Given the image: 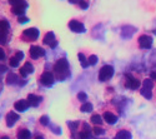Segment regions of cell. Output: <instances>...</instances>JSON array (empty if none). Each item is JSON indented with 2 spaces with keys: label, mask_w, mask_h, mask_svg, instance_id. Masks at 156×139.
Instances as JSON below:
<instances>
[{
  "label": "cell",
  "mask_w": 156,
  "mask_h": 139,
  "mask_svg": "<svg viewBox=\"0 0 156 139\" xmlns=\"http://www.w3.org/2000/svg\"><path fill=\"white\" fill-rule=\"evenodd\" d=\"M0 139H9L8 137H0Z\"/></svg>",
  "instance_id": "f35d334b"
},
{
  "label": "cell",
  "mask_w": 156,
  "mask_h": 139,
  "mask_svg": "<svg viewBox=\"0 0 156 139\" xmlns=\"http://www.w3.org/2000/svg\"><path fill=\"white\" fill-rule=\"evenodd\" d=\"M115 139H131V134H130L129 130L122 129V130L118 132V134L115 135Z\"/></svg>",
  "instance_id": "2e32d148"
},
{
  "label": "cell",
  "mask_w": 156,
  "mask_h": 139,
  "mask_svg": "<svg viewBox=\"0 0 156 139\" xmlns=\"http://www.w3.org/2000/svg\"><path fill=\"white\" fill-rule=\"evenodd\" d=\"M19 63H20V60H19L16 57H12V58H10V60H9V64H10V67H12V68H16V67L19 65Z\"/></svg>",
  "instance_id": "603a6c76"
},
{
  "label": "cell",
  "mask_w": 156,
  "mask_h": 139,
  "mask_svg": "<svg viewBox=\"0 0 156 139\" xmlns=\"http://www.w3.org/2000/svg\"><path fill=\"white\" fill-rule=\"evenodd\" d=\"M6 71V67L5 65H0V73H4Z\"/></svg>",
  "instance_id": "8d00e7d4"
},
{
  "label": "cell",
  "mask_w": 156,
  "mask_h": 139,
  "mask_svg": "<svg viewBox=\"0 0 156 139\" xmlns=\"http://www.w3.org/2000/svg\"><path fill=\"white\" fill-rule=\"evenodd\" d=\"M6 83L8 84H19V77L14 73H9L8 78H6Z\"/></svg>",
  "instance_id": "e0dca14e"
},
{
  "label": "cell",
  "mask_w": 156,
  "mask_h": 139,
  "mask_svg": "<svg viewBox=\"0 0 156 139\" xmlns=\"http://www.w3.org/2000/svg\"><path fill=\"white\" fill-rule=\"evenodd\" d=\"M40 123H41L43 125H49V118H48L46 115H43V117L40 118Z\"/></svg>",
  "instance_id": "4dcf8cb0"
},
{
  "label": "cell",
  "mask_w": 156,
  "mask_h": 139,
  "mask_svg": "<svg viewBox=\"0 0 156 139\" xmlns=\"http://www.w3.org/2000/svg\"><path fill=\"white\" fill-rule=\"evenodd\" d=\"M151 43H152V39L151 36H147V35H141L139 38V45L142 48V49H147L151 46Z\"/></svg>",
  "instance_id": "30bf717a"
},
{
  "label": "cell",
  "mask_w": 156,
  "mask_h": 139,
  "mask_svg": "<svg viewBox=\"0 0 156 139\" xmlns=\"http://www.w3.org/2000/svg\"><path fill=\"white\" fill-rule=\"evenodd\" d=\"M5 59V52H4V49L0 48V60H4Z\"/></svg>",
  "instance_id": "e575fe53"
},
{
  "label": "cell",
  "mask_w": 156,
  "mask_h": 139,
  "mask_svg": "<svg viewBox=\"0 0 156 139\" xmlns=\"http://www.w3.org/2000/svg\"><path fill=\"white\" fill-rule=\"evenodd\" d=\"M102 118H104V120H105L108 124H115L116 120H118V117H116L115 114H112V113H110V112H105V113H104Z\"/></svg>",
  "instance_id": "5bb4252c"
},
{
  "label": "cell",
  "mask_w": 156,
  "mask_h": 139,
  "mask_svg": "<svg viewBox=\"0 0 156 139\" xmlns=\"http://www.w3.org/2000/svg\"><path fill=\"white\" fill-rule=\"evenodd\" d=\"M79 60H80V63H81V65L84 67V68H86L87 65H89V63H87V60H86V58L84 57V54H79Z\"/></svg>",
  "instance_id": "d4e9b609"
},
{
  "label": "cell",
  "mask_w": 156,
  "mask_h": 139,
  "mask_svg": "<svg viewBox=\"0 0 156 139\" xmlns=\"http://www.w3.org/2000/svg\"><path fill=\"white\" fill-rule=\"evenodd\" d=\"M54 71H55V75L59 80H65L69 75H70V70H69V63L65 58H61L59 59L55 65H54Z\"/></svg>",
  "instance_id": "6da1fadb"
},
{
  "label": "cell",
  "mask_w": 156,
  "mask_h": 139,
  "mask_svg": "<svg viewBox=\"0 0 156 139\" xmlns=\"http://www.w3.org/2000/svg\"><path fill=\"white\" fill-rule=\"evenodd\" d=\"M140 93L144 95L145 98H147V99L151 98V90H150V89H145V88H142V89L140 90Z\"/></svg>",
  "instance_id": "484cf974"
},
{
  "label": "cell",
  "mask_w": 156,
  "mask_h": 139,
  "mask_svg": "<svg viewBox=\"0 0 156 139\" xmlns=\"http://www.w3.org/2000/svg\"><path fill=\"white\" fill-rule=\"evenodd\" d=\"M125 86L129 88V89H137L140 86V80L134 78L133 75H126L125 79Z\"/></svg>",
  "instance_id": "8992f818"
},
{
  "label": "cell",
  "mask_w": 156,
  "mask_h": 139,
  "mask_svg": "<svg viewBox=\"0 0 156 139\" xmlns=\"http://www.w3.org/2000/svg\"><path fill=\"white\" fill-rule=\"evenodd\" d=\"M68 125H69V128L71 129V132L74 133L75 130H76V127H77V125H79V122H68Z\"/></svg>",
  "instance_id": "4316f807"
},
{
  "label": "cell",
  "mask_w": 156,
  "mask_h": 139,
  "mask_svg": "<svg viewBox=\"0 0 156 139\" xmlns=\"http://www.w3.org/2000/svg\"><path fill=\"white\" fill-rule=\"evenodd\" d=\"M79 6L81 9H86V8H89V3H86L85 0H81V2H79Z\"/></svg>",
  "instance_id": "d6a6232c"
},
{
  "label": "cell",
  "mask_w": 156,
  "mask_h": 139,
  "mask_svg": "<svg viewBox=\"0 0 156 139\" xmlns=\"http://www.w3.org/2000/svg\"><path fill=\"white\" fill-rule=\"evenodd\" d=\"M35 139H44V138H43V137H39V135H37V137H36Z\"/></svg>",
  "instance_id": "74e56055"
},
{
  "label": "cell",
  "mask_w": 156,
  "mask_h": 139,
  "mask_svg": "<svg viewBox=\"0 0 156 139\" xmlns=\"http://www.w3.org/2000/svg\"><path fill=\"white\" fill-rule=\"evenodd\" d=\"M77 99H79L80 102H85V100L87 99V97H86L85 93H79V94H77Z\"/></svg>",
  "instance_id": "f546056e"
},
{
  "label": "cell",
  "mask_w": 156,
  "mask_h": 139,
  "mask_svg": "<svg viewBox=\"0 0 156 139\" xmlns=\"http://www.w3.org/2000/svg\"><path fill=\"white\" fill-rule=\"evenodd\" d=\"M23 68H24V70L27 71L28 74H31V73L34 71V67H33V64H31V63H29V61H27V63H25Z\"/></svg>",
  "instance_id": "d6986e66"
},
{
  "label": "cell",
  "mask_w": 156,
  "mask_h": 139,
  "mask_svg": "<svg viewBox=\"0 0 156 139\" xmlns=\"http://www.w3.org/2000/svg\"><path fill=\"white\" fill-rule=\"evenodd\" d=\"M45 55V50L41 48V46H36V45H33L30 48V58L31 59H39Z\"/></svg>",
  "instance_id": "ba28073f"
},
{
  "label": "cell",
  "mask_w": 156,
  "mask_h": 139,
  "mask_svg": "<svg viewBox=\"0 0 156 139\" xmlns=\"http://www.w3.org/2000/svg\"><path fill=\"white\" fill-rule=\"evenodd\" d=\"M93 133H94L95 135H100V134L104 133V129H102L101 127H95V128L93 129Z\"/></svg>",
  "instance_id": "f1b7e54d"
},
{
  "label": "cell",
  "mask_w": 156,
  "mask_h": 139,
  "mask_svg": "<svg viewBox=\"0 0 156 139\" xmlns=\"http://www.w3.org/2000/svg\"><path fill=\"white\" fill-rule=\"evenodd\" d=\"M18 21H19L20 24H25V23H28V21H29V19H28L27 16H23V15H21V16L18 18Z\"/></svg>",
  "instance_id": "1f68e13d"
},
{
  "label": "cell",
  "mask_w": 156,
  "mask_h": 139,
  "mask_svg": "<svg viewBox=\"0 0 156 139\" xmlns=\"http://www.w3.org/2000/svg\"><path fill=\"white\" fill-rule=\"evenodd\" d=\"M10 29V25L6 20H0V43L5 44L6 43V35Z\"/></svg>",
  "instance_id": "277c9868"
},
{
  "label": "cell",
  "mask_w": 156,
  "mask_h": 139,
  "mask_svg": "<svg viewBox=\"0 0 156 139\" xmlns=\"http://www.w3.org/2000/svg\"><path fill=\"white\" fill-rule=\"evenodd\" d=\"M91 122H93L94 124H96V125H100V124L102 123V118H101V115H99V114H94V115L91 117Z\"/></svg>",
  "instance_id": "7402d4cb"
},
{
  "label": "cell",
  "mask_w": 156,
  "mask_h": 139,
  "mask_svg": "<svg viewBox=\"0 0 156 139\" xmlns=\"http://www.w3.org/2000/svg\"><path fill=\"white\" fill-rule=\"evenodd\" d=\"M23 38L25 40H29V42H34L39 38V30L36 28H29V29H25L23 31Z\"/></svg>",
  "instance_id": "3957f363"
},
{
  "label": "cell",
  "mask_w": 156,
  "mask_h": 139,
  "mask_svg": "<svg viewBox=\"0 0 156 139\" xmlns=\"http://www.w3.org/2000/svg\"><path fill=\"white\" fill-rule=\"evenodd\" d=\"M27 102L29 104V107H37L39 103L41 102V98L40 97H37L35 94H29L28 95V99H27Z\"/></svg>",
  "instance_id": "4fadbf2b"
},
{
  "label": "cell",
  "mask_w": 156,
  "mask_h": 139,
  "mask_svg": "<svg viewBox=\"0 0 156 139\" xmlns=\"http://www.w3.org/2000/svg\"><path fill=\"white\" fill-rule=\"evenodd\" d=\"M112 75H114V68L111 65H104L99 71V79L101 82H105L109 80Z\"/></svg>",
  "instance_id": "7a4b0ae2"
},
{
  "label": "cell",
  "mask_w": 156,
  "mask_h": 139,
  "mask_svg": "<svg viewBox=\"0 0 156 139\" xmlns=\"http://www.w3.org/2000/svg\"><path fill=\"white\" fill-rule=\"evenodd\" d=\"M87 63H89V65H95L98 63V57L96 55H90L87 58Z\"/></svg>",
  "instance_id": "cb8c5ba5"
},
{
  "label": "cell",
  "mask_w": 156,
  "mask_h": 139,
  "mask_svg": "<svg viewBox=\"0 0 156 139\" xmlns=\"http://www.w3.org/2000/svg\"><path fill=\"white\" fill-rule=\"evenodd\" d=\"M43 42H44L45 45H49L50 48H55V46L58 45V40L55 39V35H54L53 31L46 33L45 36H44V40H43Z\"/></svg>",
  "instance_id": "52a82bcc"
},
{
  "label": "cell",
  "mask_w": 156,
  "mask_h": 139,
  "mask_svg": "<svg viewBox=\"0 0 156 139\" xmlns=\"http://www.w3.org/2000/svg\"><path fill=\"white\" fill-rule=\"evenodd\" d=\"M69 28H70L74 33H84V31H85L84 24L80 23L79 20H71V21L69 23Z\"/></svg>",
  "instance_id": "9c48e42d"
},
{
  "label": "cell",
  "mask_w": 156,
  "mask_h": 139,
  "mask_svg": "<svg viewBox=\"0 0 156 139\" xmlns=\"http://www.w3.org/2000/svg\"><path fill=\"white\" fill-rule=\"evenodd\" d=\"M8 2H9L12 6H16V5H20V4L25 3V0H8Z\"/></svg>",
  "instance_id": "83f0119b"
},
{
  "label": "cell",
  "mask_w": 156,
  "mask_h": 139,
  "mask_svg": "<svg viewBox=\"0 0 156 139\" xmlns=\"http://www.w3.org/2000/svg\"><path fill=\"white\" fill-rule=\"evenodd\" d=\"M54 75L51 74L50 71H44L41 74V77H40V83L45 86H51L54 84Z\"/></svg>",
  "instance_id": "5b68a950"
},
{
  "label": "cell",
  "mask_w": 156,
  "mask_h": 139,
  "mask_svg": "<svg viewBox=\"0 0 156 139\" xmlns=\"http://www.w3.org/2000/svg\"><path fill=\"white\" fill-rule=\"evenodd\" d=\"M15 57H16L19 60H23V58H24V53H23V52H18V53L15 54Z\"/></svg>",
  "instance_id": "d590c367"
},
{
  "label": "cell",
  "mask_w": 156,
  "mask_h": 139,
  "mask_svg": "<svg viewBox=\"0 0 156 139\" xmlns=\"http://www.w3.org/2000/svg\"><path fill=\"white\" fill-rule=\"evenodd\" d=\"M27 8H28V3L25 2V3H23V4H20V5L12 6L11 11H12V14H15V15H18V16H21L24 13L27 11Z\"/></svg>",
  "instance_id": "8fae6325"
},
{
  "label": "cell",
  "mask_w": 156,
  "mask_h": 139,
  "mask_svg": "<svg viewBox=\"0 0 156 139\" xmlns=\"http://www.w3.org/2000/svg\"><path fill=\"white\" fill-rule=\"evenodd\" d=\"M81 112L83 113H89V112H91L93 110V105L90 104V103H84L83 105H81Z\"/></svg>",
  "instance_id": "44dd1931"
},
{
  "label": "cell",
  "mask_w": 156,
  "mask_h": 139,
  "mask_svg": "<svg viewBox=\"0 0 156 139\" xmlns=\"http://www.w3.org/2000/svg\"><path fill=\"white\" fill-rule=\"evenodd\" d=\"M31 138V133L28 129H20L18 132V139H30Z\"/></svg>",
  "instance_id": "ac0fdd59"
},
{
  "label": "cell",
  "mask_w": 156,
  "mask_h": 139,
  "mask_svg": "<svg viewBox=\"0 0 156 139\" xmlns=\"http://www.w3.org/2000/svg\"><path fill=\"white\" fill-rule=\"evenodd\" d=\"M142 88H145V89H152V79L150 78H147V79H145L144 80V83H142Z\"/></svg>",
  "instance_id": "ffe728a7"
},
{
  "label": "cell",
  "mask_w": 156,
  "mask_h": 139,
  "mask_svg": "<svg viewBox=\"0 0 156 139\" xmlns=\"http://www.w3.org/2000/svg\"><path fill=\"white\" fill-rule=\"evenodd\" d=\"M19 73H20V75H21L23 78H25V77H27V75H28V73L24 70V68H20V69H19Z\"/></svg>",
  "instance_id": "836d02e7"
},
{
  "label": "cell",
  "mask_w": 156,
  "mask_h": 139,
  "mask_svg": "<svg viewBox=\"0 0 156 139\" xmlns=\"http://www.w3.org/2000/svg\"><path fill=\"white\" fill-rule=\"evenodd\" d=\"M28 107H29V104H28L27 100H18V102L14 104V108H15V110H18V112L27 110Z\"/></svg>",
  "instance_id": "9a60e30c"
},
{
  "label": "cell",
  "mask_w": 156,
  "mask_h": 139,
  "mask_svg": "<svg viewBox=\"0 0 156 139\" xmlns=\"http://www.w3.org/2000/svg\"><path fill=\"white\" fill-rule=\"evenodd\" d=\"M19 115L16 114L15 112H9L8 113V115H6V125L8 127H12L18 120H19Z\"/></svg>",
  "instance_id": "7c38bea8"
}]
</instances>
